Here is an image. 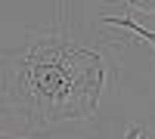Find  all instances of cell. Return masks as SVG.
<instances>
[{
	"mask_svg": "<svg viewBox=\"0 0 155 139\" xmlns=\"http://www.w3.org/2000/svg\"><path fill=\"white\" fill-rule=\"evenodd\" d=\"M99 22H106V25H121V28H127V31H134L137 37H143L146 43H152V28H140V22H134V19H127V16H102Z\"/></svg>",
	"mask_w": 155,
	"mask_h": 139,
	"instance_id": "7a4b0ae2",
	"label": "cell"
},
{
	"mask_svg": "<svg viewBox=\"0 0 155 139\" xmlns=\"http://www.w3.org/2000/svg\"><path fill=\"white\" fill-rule=\"evenodd\" d=\"M6 102L34 127L96 115L106 90V62L74 43L68 25L34 34L3 74Z\"/></svg>",
	"mask_w": 155,
	"mask_h": 139,
	"instance_id": "6da1fadb",
	"label": "cell"
},
{
	"mask_svg": "<svg viewBox=\"0 0 155 139\" xmlns=\"http://www.w3.org/2000/svg\"><path fill=\"white\" fill-rule=\"evenodd\" d=\"M127 6H130V9H143L146 12V16H152V6H155V0H127Z\"/></svg>",
	"mask_w": 155,
	"mask_h": 139,
	"instance_id": "3957f363",
	"label": "cell"
},
{
	"mask_svg": "<svg viewBox=\"0 0 155 139\" xmlns=\"http://www.w3.org/2000/svg\"><path fill=\"white\" fill-rule=\"evenodd\" d=\"M124 139H140V127H130V130H127V136Z\"/></svg>",
	"mask_w": 155,
	"mask_h": 139,
	"instance_id": "277c9868",
	"label": "cell"
},
{
	"mask_svg": "<svg viewBox=\"0 0 155 139\" xmlns=\"http://www.w3.org/2000/svg\"><path fill=\"white\" fill-rule=\"evenodd\" d=\"M0 139H19V136H0Z\"/></svg>",
	"mask_w": 155,
	"mask_h": 139,
	"instance_id": "5b68a950",
	"label": "cell"
}]
</instances>
